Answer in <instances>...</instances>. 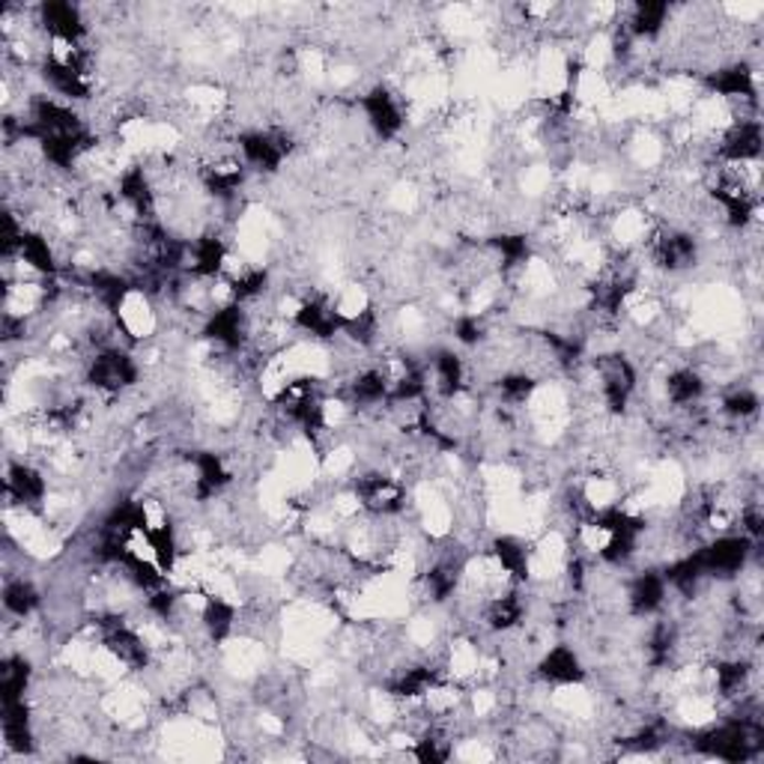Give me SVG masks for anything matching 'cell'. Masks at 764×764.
Masks as SVG:
<instances>
[{"label": "cell", "instance_id": "obj_1", "mask_svg": "<svg viewBox=\"0 0 764 764\" xmlns=\"http://www.w3.org/2000/svg\"><path fill=\"white\" fill-rule=\"evenodd\" d=\"M585 664L580 648L567 643H555L543 648L541 657L534 660V678L547 687H571L585 685Z\"/></svg>", "mask_w": 764, "mask_h": 764}, {"label": "cell", "instance_id": "obj_2", "mask_svg": "<svg viewBox=\"0 0 764 764\" xmlns=\"http://www.w3.org/2000/svg\"><path fill=\"white\" fill-rule=\"evenodd\" d=\"M758 410H762V397H758V392H753L750 385H734V389H729V392L720 397V413H723V418H729V422L734 424L753 422L755 415H758Z\"/></svg>", "mask_w": 764, "mask_h": 764}]
</instances>
